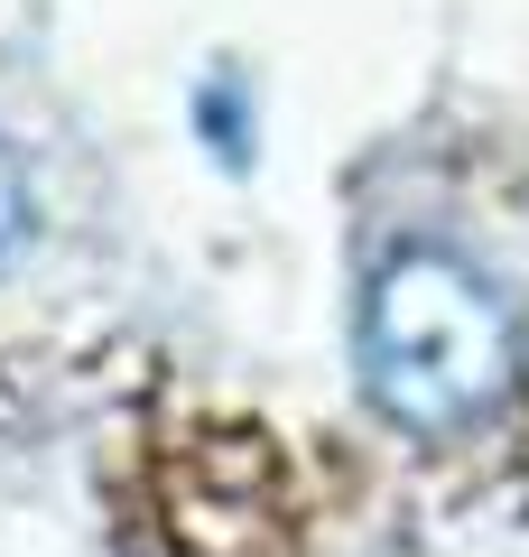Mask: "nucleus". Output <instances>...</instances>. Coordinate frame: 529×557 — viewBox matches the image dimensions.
<instances>
[{"instance_id":"2","label":"nucleus","mask_w":529,"mask_h":557,"mask_svg":"<svg viewBox=\"0 0 529 557\" xmlns=\"http://www.w3.org/2000/svg\"><path fill=\"white\" fill-rule=\"evenodd\" d=\"M20 242H28V177H20V159H10V139H0V270H10Z\"/></svg>"},{"instance_id":"1","label":"nucleus","mask_w":529,"mask_h":557,"mask_svg":"<svg viewBox=\"0 0 529 557\" xmlns=\"http://www.w3.org/2000/svg\"><path fill=\"white\" fill-rule=\"evenodd\" d=\"M353 372L399 437H473L520 391V317L455 242H399L362 278Z\"/></svg>"}]
</instances>
